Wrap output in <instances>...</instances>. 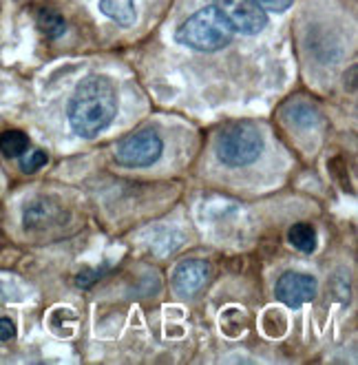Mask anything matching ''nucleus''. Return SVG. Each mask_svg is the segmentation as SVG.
Returning a JSON list of instances; mask_svg holds the SVG:
<instances>
[{
	"mask_svg": "<svg viewBox=\"0 0 358 365\" xmlns=\"http://www.w3.org/2000/svg\"><path fill=\"white\" fill-rule=\"evenodd\" d=\"M117 109L115 84L104 76H89L78 82L67 106V118L75 135L93 140L113 124Z\"/></svg>",
	"mask_w": 358,
	"mask_h": 365,
	"instance_id": "obj_1",
	"label": "nucleus"
},
{
	"mask_svg": "<svg viewBox=\"0 0 358 365\" xmlns=\"http://www.w3.org/2000/svg\"><path fill=\"white\" fill-rule=\"evenodd\" d=\"M233 38L235 27L228 23V18L215 5L195 11L175 31V40L179 45L195 51H219L230 45Z\"/></svg>",
	"mask_w": 358,
	"mask_h": 365,
	"instance_id": "obj_2",
	"label": "nucleus"
},
{
	"mask_svg": "<svg viewBox=\"0 0 358 365\" xmlns=\"http://www.w3.org/2000/svg\"><path fill=\"white\" fill-rule=\"evenodd\" d=\"M263 135L257 124L252 122H235L228 124L215 142L217 158L223 166L243 168L255 164L263 153Z\"/></svg>",
	"mask_w": 358,
	"mask_h": 365,
	"instance_id": "obj_3",
	"label": "nucleus"
},
{
	"mask_svg": "<svg viewBox=\"0 0 358 365\" xmlns=\"http://www.w3.org/2000/svg\"><path fill=\"white\" fill-rule=\"evenodd\" d=\"M164 153V142L162 138L151 131V128H144L129 138H124L117 148H115V162L124 168H146L153 166Z\"/></svg>",
	"mask_w": 358,
	"mask_h": 365,
	"instance_id": "obj_4",
	"label": "nucleus"
},
{
	"mask_svg": "<svg viewBox=\"0 0 358 365\" xmlns=\"http://www.w3.org/2000/svg\"><path fill=\"white\" fill-rule=\"evenodd\" d=\"M215 7L228 18L235 31L246 36H255L268 25V14L259 0H215Z\"/></svg>",
	"mask_w": 358,
	"mask_h": 365,
	"instance_id": "obj_5",
	"label": "nucleus"
},
{
	"mask_svg": "<svg viewBox=\"0 0 358 365\" xmlns=\"http://www.w3.org/2000/svg\"><path fill=\"white\" fill-rule=\"evenodd\" d=\"M319 292V284L312 274L305 272H283L281 279L277 282L275 294L281 304H285L288 308H301L303 304L314 302V297Z\"/></svg>",
	"mask_w": 358,
	"mask_h": 365,
	"instance_id": "obj_6",
	"label": "nucleus"
},
{
	"mask_svg": "<svg viewBox=\"0 0 358 365\" xmlns=\"http://www.w3.org/2000/svg\"><path fill=\"white\" fill-rule=\"evenodd\" d=\"M210 277V266L201 259H186L173 272V288L181 297L197 294Z\"/></svg>",
	"mask_w": 358,
	"mask_h": 365,
	"instance_id": "obj_7",
	"label": "nucleus"
},
{
	"mask_svg": "<svg viewBox=\"0 0 358 365\" xmlns=\"http://www.w3.org/2000/svg\"><path fill=\"white\" fill-rule=\"evenodd\" d=\"M62 220V208L51 206V200H36L25 210L27 228H45Z\"/></svg>",
	"mask_w": 358,
	"mask_h": 365,
	"instance_id": "obj_8",
	"label": "nucleus"
},
{
	"mask_svg": "<svg viewBox=\"0 0 358 365\" xmlns=\"http://www.w3.org/2000/svg\"><path fill=\"white\" fill-rule=\"evenodd\" d=\"M100 11L120 27H131L135 23V0H100Z\"/></svg>",
	"mask_w": 358,
	"mask_h": 365,
	"instance_id": "obj_9",
	"label": "nucleus"
},
{
	"mask_svg": "<svg viewBox=\"0 0 358 365\" xmlns=\"http://www.w3.org/2000/svg\"><path fill=\"white\" fill-rule=\"evenodd\" d=\"M288 242L297 248L299 252H305V255H312L319 246V235H317V228L307 222H299L294 224L290 230H288Z\"/></svg>",
	"mask_w": 358,
	"mask_h": 365,
	"instance_id": "obj_10",
	"label": "nucleus"
},
{
	"mask_svg": "<svg viewBox=\"0 0 358 365\" xmlns=\"http://www.w3.org/2000/svg\"><path fill=\"white\" fill-rule=\"evenodd\" d=\"M0 151L7 158H23L29 151V138L23 131H5L0 135Z\"/></svg>",
	"mask_w": 358,
	"mask_h": 365,
	"instance_id": "obj_11",
	"label": "nucleus"
},
{
	"mask_svg": "<svg viewBox=\"0 0 358 365\" xmlns=\"http://www.w3.org/2000/svg\"><path fill=\"white\" fill-rule=\"evenodd\" d=\"M38 29L45 34L47 38L56 40V38H60L62 34L67 31V23H65V18H62L58 11H53V9H42L38 14Z\"/></svg>",
	"mask_w": 358,
	"mask_h": 365,
	"instance_id": "obj_12",
	"label": "nucleus"
},
{
	"mask_svg": "<svg viewBox=\"0 0 358 365\" xmlns=\"http://www.w3.org/2000/svg\"><path fill=\"white\" fill-rule=\"evenodd\" d=\"M47 153L45 151H31V153H25L23 160H20V168L25 170V173H36L42 166L47 164Z\"/></svg>",
	"mask_w": 358,
	"mask_h": 365,
	"instance_id": "obj_13",
	"label": "nucleus"
},
{
	"mask_svg": "<svg viewBox=\"0 0 358 365\" xmlns=\"http://www.w3.org/2000/svg\"><path fill=\"white\" fill-rule=\"evenodd\" d=\"M259 3H261V7H263V9H270V11L281 14V11H285V9H290V7H292L294 0H259Z\"/></svg>",
	"mask_w": 358,
	"mask_h": 365,
	"instance_id": "obj_14",
	"label": "nucleus"
},
{
	"mask_svg": "<svg viewBox=\"0 0 358 365\" xmlns=\"http://www.w3.org/2000/svg\"><path fill=\"white\" fill-rule=\"evenodd\" d=\"M16 334V326L11 319H0V341H7V339H14Z\"/></svg>",
	"mask_w": 358,
	"mask_h": 365,
	"instance_id": "obj_15",
	"label": "nucleus"
}]
</instances>
